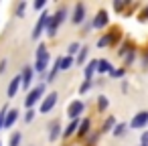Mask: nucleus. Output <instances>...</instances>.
Masks as SVG:
<instances>
[{"mask_svg":"<svg viewBox=\"0 0 148 146\" xmlns=\"http://www.w3.org/2000/svg\"><path fill=\"white\" fill-rule=\"evenodd\" d=\"M124 75V69H114L112 71V77H122Z\"/></svg>","mask_w":148,"mask_h":146,"instance_id":"c756f323","label":"nucleus"},{"mask_svg":"<svg viewBox=\"0 0 148 146\" xmlns=\"http://www.w3.org/2000/svg\"><path fill=\"white\" fill-rule=\"evenodd\" d=\"M21 85H23V77H14V79L10 81V85H8V97H14Z\"/></svg>","mask_w":148,"mask_h":146,"instance_id":"1a4fd4ad","label":"nucleus"},{"mask_svg":"<svg viewBox=\"0 0 148 146\" xmlns=\"http://www.w3.org/2000/svg\"><path fill=\"white\" fill-rule=\"evenodd\" d=\"M89 87H91V81H89V79H85V81H83V85L79 87V93H85Z\"/></svg>","mask_w":148,"mask_h":146,"instance_id":"393cba45","label":"nucleus"},{"mask_svg":"<svg viewBox=\"0 0 148 146\" xmlns=\"http://www.w3.org/2000/svg\"><path fill=\"white\" fill-rule=\"evenodd\" d=\"M65 16H67V10H65V8H59V10L55 12V16H53V23L59 27V23H63V21H65Z\"/></svg>","mask_w":148,"mask_h":146,"instance_id":"4468645a","label":"nucleus"},{"mask_svg":"<svg viewBox=\"0 0 148 146\" xmlns=\"http://www.w3.org/2000/svg\"><path fill=\"white\" fill-rule=\"evenodd\" d=\"M55 104H57V93L53 91V93H49V95H47V97L43 99V104H41V112H43V114H47V112H51Z\"/></svg>","mask_w":148,"mask_h":146,"instance_id":"423d86ee","label":"nucleus"},{"mask_svg":"<svg viewBox=\"0 0 148 146\" xmlns=\"http://www.w3.org/2000/svg\"><path fill=\"white\" fill-rule=\"evenodd\" d=\"M85 57H87V49L83 47V49L79 51V57H77V65H81V63L85 61Z\"/></svg>","mask_w":148,"mask_h":146,"instance_id":"5701e85b","label":"nucleus"},{"mask_svg":"<svg viewBox=\"0 0 148 146\" xmlns=\"http://www.w3.org/2000/svg\"><path fill=\"white\" fill-rule=\"evenodd\" d=\"M35 8H45V0H37V2H35Z\"/></svg>","mask_w":148,"mask_h":146,"instance_id":"2f4dec72","label":"nucleus"},{"mask_svg":"<svg viewBox=\"0 0 148 146\" xmlns=\"http://www.w3.org/2000/svg\"><path fill=\"white\" fill-rule=\"evenodd\" d=\"M4 122H6V110H2V112H0V128L4 126Z\"/></svg>","mask_w":148,"mask_h":146,"instance_id":"bb28decb","label":"nucleus"},{"mask_svg":"<svg viewBox=\"0 0 148 146\" xmlns=\"http://www.w3.org/2000/svg\"><path fill=\"white\" fill-rule=\"evenodd\" d=\"M16 120H18V110H10V112H6V122H4V126L10 128Z\"/></svg>","mask_w":148,"mask_h":146,"instance_id":"9b49d317","label":"nucleus"},{"mask_svg":"<svg viewBox=\"0 0 148 146\" xmlns=\"http://www.w3.org/2000/svg\"><path fill=\"white\" fill-rule=\"evenodd\" d=\"M108 25V12L106 10H99L97 16L93 19V29H103Z\"/></svg>","mask_w":148,"mask_h":146,"instance_id":"0eeeda50","label":"nucleus"},{"mask_svg":"<svg viewBox=\"0 0 148 146\" xmlns=\"http://www.w3.org/2000/svg\"><path fill=\"white\" fill-rule=\"evenodd\" d=\"M47 67H49V51H47L45 45H41V47L37 49V63H35V69L41 71V73H45Z\"/></svg>","mask_w":148,"mask_h":146,"instance_id":"f257e3e1","label":"nucleus"},{"mask_svg":"<svg viewBox=\"0 0 148 146\" xmlns=\"http://www.w3.org/2000/svg\"><path fill=\"white\" fill-rule=\"evenodd\" d=\"M110 43H112V33H110V35H106L103 39H99L97 47H106V45H110Z\"/></svg>","mask_w":148,"mask_h":146,"instance_id":"4be33fe9","label":"nucleus"},{"mask_svg":"<svg viewBox=\"0 0 148 146\" xmlns=\"http://www.w3.org/2000/svg\"><path fill=\"white\" fill-rule=\"evenodd\" d=\"M81 112H83V101H79V99L71 101V104H69V108H67V116H69L71 120H77Z\"/></svg>","mask_w":148,"mask_h":146,"instance_id":"20e7f679","label":"nucleus"},{"mask_svg":"<svg viewBox=\"0 0 148 146\" xmlns=\"http://www.w3.org/2000/svg\"><path fill=\"white\" fill-rule=\"evenodd\" d=\"M71 65H73L71 57H59V69H69Z\"/></svg>","mask_w":148,"mask_h":146,"instance_id":"2eb2a0df","label":"nucleus"},{"mask_svg":"<svg viewBox=\"0 0 148 146\" xmlns=\"http://www.w3.org/2000/svg\"><path fill=\"white\" fill-rule=\"evenodd\" d=\"M43 91H45V85H37V87H33V89L27 93V97H25V106H27L29 110H33V106L41 99Z\"/></svg>","mask_w":148,"mask_h":146,"instance_id":"f03ea898","label":"nucleus"},{"mask_svg":"<svg viewBox=\"0 0 148 146\" xmlns=\"http://www.w3.org/2000/svg\"><path fill=\"white\" fill-rule=\"evenodd\" d=\"M4 67H6V61H2V63H0V73L4 71Z\"/></svg>","mask_w":148,"mask_h":146,"instance_id":"72a5a7b5","label":"nucleus"},{"mask_svg":"<svg viewBox=\"0 0 148 146\" xmlns=\"http://www.w3.org/2000/svg\"><path fill=\"white\" fill-rule=\"evenodd\" d=\"M114 124H116V120H114V116H110L103 124V132H110V128H114Z\"/></svg>","mask_w":148,"mask_h":146,"instance_id":"aec40b11","label":"nucleus"},{"mask_svg":"<svg viewBox=\"0 0 148 146\" xmlns=\"http://www.w3.org/2000/svg\"><path fill=\"white\" fill-rule=\"evenodd\" d=\"M25 8H27V4H25V2H21V4H18V8H16V14H18V16H23V14H25Z\"/></svg>","mask_w":148,"mask_h":146,"instance_id":"a878e982","label":"nucleus"},{"mask_svg":"<svg viewBox=\"0 0 148 146\" xmlns=\"http://www.w3.org/2000/svg\"><path fill=\"white\" fill-rule=\"evenodd\" d=\"M77 51H79V45H77V43H71V45H69V53L73 55V53H77Z\"/></svg>","mask_w":148,"mask_h":146,"instance_id":"cd10ccee","label":"nucleus"},{"mask_svg":"<svg viewBox=\"0 0 148 146\" xmlns=\"http://www.w3.org/2000/svg\"><path fill=\"white\" fill-rule=\"evenodd\" d=\"M142 19H144V21H146V19H148V6H146V8H144V10H142Z\"/></svg>","mask_w":148,"mask_h":146,"instance_id":"473e14b6","label":"nucleus"},{"mask_svg":"<svg viewBox=\"0 0 148 146\" xmlns=\"http://www.w3.org/2000/svg\"><path fill=\"white\" fill-rule=\"evenodd\" d=\"M108 104H110V101H108V97H106V95H101V97L97 99V108H99L101 112H103V110L108 108Z\"/></svg>","mask_w":148,"mask_h":146,"instance_id":"6ab92c4d","label":"nucleus"},{"mask_svg":"<svg viewBox=\"0 0 148 146\" xmlns=\"http://www.w3.org/2000/svg\"><path fill=\"white\" fill-rule=\"evenodd\" d=\"M140 142H142V146H148V132H144L140 136Z\"/></svg>","mask_w":148,"mask_h":146,"instance_id":"c85d7f7f","label":"nucleus"},{"mask_svg":"<svg viewBox=\"0 0 148 146\" xmlns=\"http://www.w3.org/2000/svg\"><path fill=\"white\" fill-rule=\"evenodd\" d=\"M87 130H89V120H81L77 134H79V136H85V134H87Z\"/></svg>","mask_w":148,"mask_h":146,"instance_id":"a211bd4d","label":"nucleus"},{"mask_svg":"<svg viewBox=\"0 0 148 146\" xmlns=\"http://www.w3.org/2000/svg\"><path fill=\"white\" fill-rule=\"evenodd\" d=\"M77 128H79V122H77V120H71V124L67 126V130L63 132V136H65V138H67V136H71V134H73Z\"/></svg>","mask_w":148,"mask_h":146,"instance_id":"dca6fc26","label":"nucleus"},{"mask_svg":"<svg viewBox=\"0 0 148 146\" xmlns=\"http://www.w3.org/2000/svg\"><path fill=\"white\" fill-rule=\"evenodd\" d=\"M57 136H59V122L55 120V122L51 124V132H49V140H57Z\"/></svg>","mask_w":148,"mask_h":146,"instance_id":"f3484780","label":"nucleus"},{"mask_svg":"<svg viewBox=\"0 0 148 146\" xmlns=\"http://www.w3.org/2000/svg\"><path fill=\"white\" fill-rule=\"evenodd\" d=\"M0 146H2V144H0Z\"/></svg>","mask_w":148,"mask_h":146,"instance_id":"f704fd0d","label":"nucleus"},{"mask_svg":"<svg viewBox=\"0 0 148 146\" xmlns=\"http://www.w3.org/2000/svg\"><path fill=\"white\" fill-rule=\"evenodd\" d=\"M33 75H35V71L31 69V67H25V71H23V87H31V81H33Z\"/></svg>","mask_w":148,"mask_h":146,"instance_id":"9d476101","label":"nucleus"},{"mask_svg":"<svg viewBox=\"0 0 148 146\" xmlns=\"http://www.w3.org/2000/svg\"><path fill=\"white\" fill-rule=\"evenodd\" d=\"M148 124V112H138L134 118H132V122H130V128H144Z\"/></svg>","mask_w":148,"mask_h":146,"instance_id":"39448f33","label":"nucleus"},{"mask_svg":"<svg viewBox=\"0 0 148 146\" xmlns=\"http://www.w3.org/2000/svg\"><path fill=\"white\" fill-rule=\"evenodd\" d=\"M83 19H85V6H83V4H75V10H73V23L79 25V23H83Z\"/></svg>","mask_w":148,"mask_h":146,"instance_id":"6e6552de","label":"nucleus"},{"mask_svg":"<svg viewBox=\"0 0 148 146\" xmlns=\"http://www.w3.org/2000/svg\"><path fill=\"white\" fill-rule=\"evenodd\" d=\"M126 128H128L126 124H118V126L114 128V136H122V134L126 132Z\"/></svg>","mask_w":148,"mask_h":146,"instance_id":"412c9836","label":"nucleus"},{"mask_svg":"<svg viewBox=\"0 0 148 146\" xmlns=\"http://www.w3.org/2000/svg\"><path fill=\"white\" fill-rule=\"evenodd\" d=\"M18 142H21V134L14 132V134L10 136V146H18Z\"/></svg>","mask_w":148,"mask_h":146,"instance_id":"b1692460","label":"nucleus"},{"mask_svg":"<svg viewBox=\"0 0 148 146\" xmlns=\"http://www.w3.org/2000/svg\"><path fill=\"white\" fill-rule=\"evenodd\" d=\"M49 21H51V14H49V12H43L41 19H39V23H37V27H35V31H33V39H39V37H41L43 29L49 25Z\"/></svg>","mask_w":148,"mask_h":146,"instance_id":"7ed1b4c3","label":"nucleus"},{"mask_svg":"<svg viewBox=\"0 0 148 146\" xmlns=\"http://www.w3.org/2000/svg\"><path fill=\"white\" fill-rule=\"evenodd\" d=\"M33 118H35V112H33V110H29V112H27V116H25V120H27V122H31Z\"/></svg>","mask_w":148,"mask_h":146,"instance_id":"7c9ffc66","label":"nucleus"},{"mask_svg":"<svg viewBox=\"0 0 148 146\" xmlns=\"http://www.w3.org/2000/svg\"><path fill=\"white\" fill-rule=\"evenodd\" d=\"M97 63H99V61H89V63H87V67H85V79L91 81L93 71H97Z\"/></svg>","mask_w":148,"mask_h":146,"instance_id":"ddd939ff","label":"nucleus"},{"mask_svg":"<svg viewBox=\"0 0 148 146\" xmlns=\"http://www.w3.org/2000/svg\"><path fill=\"white\" fill-rule=\"evenodd\" d=\"M97 71H99V73H112L114 69H112L110 61H106V59H99V63H97Z\"/></svg>","mask_w":148,"mask_h":146,"instance_id":"f8f14e48","label":"nucleus"}]
</instances>
